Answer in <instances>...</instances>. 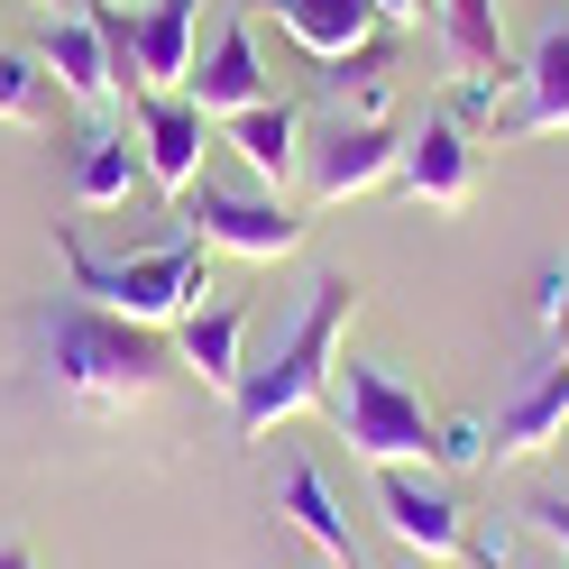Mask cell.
I'll list each match as a JSON object with an SVG mask.
<instances>
[{"mask_svg": "<svg viewBox=\"0 0 569 569\" xmlns=\"http://www.w3.org/2000/svg\"><path fill=\"white\" fill-rule=\"evenodd\" d=\"M38 340H47V377H56V396H64V405H83V413H138L174 368H184L166 331L120 322V312H101V303H83V295H74V303H56L47 322H38Z\"/></svg>", "mask_w": 569, "mask_h": 569, "instance_id": "obj_1", "label": "cell"}, {"mask_svg": "<svg viewBox=\"0 0 569 569\" xmlns=\"http://www.w3.org/2000/svg\"><path fill=\"white\" fill-rule=\"evenodd\" d=\"M349 312H359V276H322V284H312V303L284 322V340L267 349V359H248L239 396H230V432L239 441H267L276 422L331 405V368H340Z\"/></svg>", "mask_w": 569, "mask_h": 569, "instance_id": "obj_2", "label": "cell"}, {"mask_svg": "<svg viewBox=\"0 0 569 569\" xmlns=\"http://www.w3.org/2000/svg\"><path fill=\"white\" fill-rule=\"evenodd\" d=\"M56 248H64V267H74V295L101 303V312H120V322H148V331H174L184 312L211 295V248L174 221L166 248H148V258H101V248L83 239V221H56Z\"/></svg>", "mask_w": 569, "mask_h": 569, "instance_id": "obj_3", "label": "cell"}, {"mask_svg": "<svg viewBox=\"0 0 569 569\" xmlns=\"http://www.w3.org/2000/svg\"><path fill=\"white\" fill-rule=\"evenodd\" d=\"M331 422H340L349 459H368V469H432L441 413L377 359H340L331 368Z\"/></svg>", "mask_w": 569, "mask_h": 569, "instance_id": "obj_4", "label": "cell"}, {"mask_svg": "<svg viewBox=\"0 0 569 569\" xmlns=\"http://www.w3.org/2000/svg\"><path fill=\"white\" fill-rule=\"evenodd\" d=\"M174 221H184L202 248H230V258H248V267H276V258L303 248V221L276 193H230V184H211V174L174 202Z\"/></svg>", "mask_w": 569, "mask_h": 569, "instance_id": "obj_5", "label": "cell"}, {"mask_svg": "<svg viewBox=\"0 0 569 569\" xmlns=\"http://www.w3.org/2000/svg\"><path fill=\"white\" fill-rule=\"evenodd\" d=\"M129 138H138V166L166 202H184L202 184V148H211V120L193 92H138L129 101Z\"/></svg>", "mask_w": 569, "mask_h": 569, "instance_id": "obj_6", "label": "cell"}, {"mask_svg": "<svg viewBox=\"0 0 569 569\" xmlns=\"http://www.w3.org/2000/svg\"><path fill=\"white\" fill-rule=\"evenodd\" d=\"M396 166H405V138L386 129V120H340L331 138H312V148H303V174H312V202H322V211L359 202L377 184H396Z\"/></svg>", "mask_w": 569, "mask_h": 569, "instance_id": "obj_7", "label": "cell"}, {"mask_svg": "<svg viewBox=\"0 0 569 569\" xmlns=\"http://www.w3.org/2000/svg\"><path fill=\"white\" fill-rule=\"evenodd\" d=\"M377 515L422 560H469V515H459L422 469H377Z\"/></svg>", "mask_w": 569, "mask_h": 569, "instance_id": "obj_8", "label": "cell"}, {"mask_svg": "<svg viewBox=\"0 0 569 569\" xmlns=\"http://www.w3.org/2000/svg\"><path fill=\"white\" fill-rule=\"evenodd\" d=\"M184 92L202 101V120H239V111H258V101H267V56H258V28H248V19H221V38L193 56Z\"/></svg>", "mask_w": 569, "mask_h": 569, "instance_id": "obj_9", "label": "cell"}, {"mask_svg": "<svg viewBox=\"0 0 569 569\" xmlns=\"http://www.w3.org/2000/svg\"><path fill=\"white\" fill-rule=\"evenodd\" d=\"M38 64H47V83L74 101V111H111L120 101V83H111V47H101V28L83 19V10H47V28H38Z\"/></svg>", "mask_w": 569, "mask_h": 569, "instance_id": "obj_10", "label": "cell"}, {"mask_svg": "<svg viewBox=\"0 0 569 569\" xmlns=\"http://www.w3.org/2000/svg\"><path fill=\"white\" fill-rule=\"evenodd\" d=\"M487 432H496V459H487V469H506V459H542L551 441H569V359L532 368L515 396H506V413L487 422Z\"/></svg>", "mask_w": 569, "mask_h": 569, "instance_id": "obj_11", "label": "cell"}, {"mask_svg": "<svg viewBox=\"0 0 569 569\" xmlns=\"http://www.w3.org/2000/svg\"><path fill=\"white\" fill-rule=\"evenodd\" d=\"M396 184H405L413 202H432V211H469V193H478V148H469V129H459V120H422V138H405Z\"/></svg>", "mask_w": 569, "mask_h": 569, "instance_id": "obj_12", "label": "cell"}, {"mask_svg": "<svg viewBox=\"0 0 569 569\" xmlns=\"http://www.w3.org/2000/svg\"><path fill=\"white\" fill-rule=\"evenodd\" d=\"M230 129V148H239V166H248V184L258 193H284L303 174V120H295V101H258V111H239V120H221Z\"/></svg>", "mask_w": 569, "mask_h": 569, "instance_id": "obj_13", "label": "cell"}, {"mask_svg": "<svg viewBox=\"0 0 569 569\" xmlns=\"http://www.w3.org/2000/svg\"><path fill=\"white\" fill-rule=\"evenodd\" d=\"M174 359H184L211 396H239V377H248V312L239 303H193L184 322H174Z\"/></svg>", "mask_w": 569, "mask_h": 569, "instance_id": "obj_14", "label": "cell"}, {"mask_svg": "<svg viewBox=\"0 0 569 569\" xmlns=\"http://www.w3.org/2000/svg\"><path fill=\"white\" fill-rule=\"evenodd\" d=\"M496 138H569V19L542 28V47L523 56V101Z\"/></svg>", "mask_w": 569, "mask_h": 569, "instance_id": "obj_15", "label": "cell"}, {"mask_svg": "<svg viewBox=\"0 0 569 569\" xmlns=\"http://www.w3.org/2000/svg\"><path fill=\"white\" fill-rule=\"evenodd\" d=\"M193 19H202V0H148V10L129 19L138 28V92H184V74H193Z\"/></svg>", "mask_w": 569, "mask_h": 569, "instance_id": "obj_16", "label": "cell"}, {"mask_svg": "<svg viewBox=\"0 0 569 569\" xmlns=\"http://www.w3.org/2000/svg\"><path fill=\"white\" fill-rule=\"evenodd\" d=\"M276 515L303 532L312 551H322L331 569H359V542H349V515H340V496H331V478L312 469V459H295L284 469V487H276Z\"/></svg>", "mask_w": 569, "mask_h": 569, "instance_id": "obj_17", "label": "cell"}, {"mask_svg": "<svg viewBox=\"0 0 569 569\" xmlns=\"http://www.w3.org/2000/svg\"><path fill=\"white\" fill-rule=\"evenodd\" d=\"M276 28L295 38L303 56H349V47H368L377 38V0H276Z\"/></svg>", "mask_w": 569, "mask_h": 569, "instance_id": "obj_18", "label": "cell"}, {"mask_svg": "<svg viewBox=\"0 0 569 569\" xmlns=\"http://www.w3.org/2000/svg\"><path fill=\"white\" fill-rule=\"evenodd\" d=\"M432 38H441V56L459 64V74H523V64L506 56V10H496V0H441Z\"/></svg>", "mask_w": 569, "mask_h": 569, "instance_id": "obj_19", "label": "cell"}, {"mask_svg": "<svg viewBox=\"0 0 569 569\" xmlns=\"http://www.w3.org/2000/svg\"><path fill=\"white\" fill-rule=\"evenodd\" d=\"M138 138H120V129H83V157H74V211H120L129 202V184H138Z\"/></svg>", "mask_w": 569, "mask_h": 569, "instance_id": "obj_20", "label": "cell"}, {"mask_svg": "<svg viewBox=\"0 0 569 569\" xmlns=\"http://www.w3.org/2000/svg\"><path fill=\"white\" fill-rule=\"evenodd\" d=\"M322 92L340 101V120H386V101H396V47L368 38V47H349L322 64Z\"/></svg>", "mask_w": 569, "mask_h": 569, "instance_id": "obj_21", "label": "cell"}, {"mask_svg": "<svg viewBox=\"0 0 569 569\" xmlns=\"http://www.w3.org/2000/svg\"><path fill=\"white\" fill-rule=\"evenodd\" d=\"M56 83H47V64L38 56H19L10 38H0V129H47L56 120Z\"/></svg>", "mask_w": 569, "mask_h": 569, "instance_id": "obj_22", "label": "cell"}, {"mask_svg": "<svg viewBox=\"0 0 569 569\" xmlns=\"http://www.w3.org/2000/svg\"><path fill=\"white\" fill-rule=\"evenodd\" d=\"M487 459H496V432H487L478 413H450L441 432H432V469H450V478H469V469H487Z\"/></svg>", "mask_w": 569, "mask_h": 569, "instance_id": "obj_23", "label": "cell"}, {"mask_svg": "<svg viewBox=\"0 0 569 569\" xmlns=\"http://www.w3.org/2000/svg\"><path fill=\"white\" fill-rule=\"evenodd\" d=\"M542 340L551 359H569V267H542Z\"/></svg>", "mask_w": 569, "mask_h": 569, "instance_id": "obj_24", "label": "cell"}, {"mask_svg": "<svg viewBox=\"0 0 569 569\" xmlns=\"http://www.w3.org/2000/svg\"><path fill=\"white\" fill-rule=\"evenodd\" d=\"M523 523H532V532H542V542L569 560V496H532V506H523Z\"/></svg>", "mask_w": 569, "mask_h": 569, "instance_id": "obj_25", "label": "cell"}, {"mask_svg": "<svg viewBox=\"0 0 569 569\" xmlns=\"http://www.w3.org/2000/svg\"><path fill=\"white\" fill-rule=\"evenodd\" d=\"M377 19H386V28H432L441 0H377Z\"/></svg>", "mask_w": 569, "mask_h": 569, "instance_id": "obj_26", "label": "cell"}, {"mask_svg": "<svg viewBox=\"0 0 569 569\" xmlns=\"http://www.w3.org/2000/svg\"><path fill=\"white\" fill-rule=\"evenodd\" d=\"M469 560H478V569H506L515 542H506V532H469Z\"/></svg>", "mask_w": 569, "mask_h": 569, "instance_id": "obj_27", "label": "cell"}, {"mask_svg": "<svg viewBox=\"0 0 569 569\" xmlns=\"http://www.w3.org/2000/svg\"><path fill=\"white\" fill-rule=\"evenodd\" d=\"M0 569H38V551H28L19 532H10V542H0Z\"/></svg>", "mask_w": 569, "mask_h": 569, "instance_id": "obj_28", "label": "cell"}, {"mask_svg": "<svg viewBox=\"0 0 569 569\" xmlns=\"http://www.w3.org/2000/svg\"><path fill=\"white\" fill-rule=\"evenodd\" d=\"M47 10H56V0H47Z\"/></svg>", "mask_w": 569, "mask_h": 569, "instance_id": "obj_29", "label": "cell"}]
</instances>
